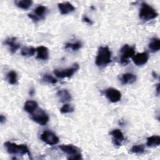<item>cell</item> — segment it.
I'll list each match as a JSON object with an SVG mask.
<instances>
[{"instance_id":"1","label":"cell","mask_w":160,"mask_h":160,"mask_svg":"<svg viewBox=\"0 0 160 160\" xmlns=\"http://www.w3.org/2000/svg\"><path fill=\"white\" fill-rule=\"evenodd\" d=\"M111 62V52L108 46H101L96 58L95 63L98 67H104Z\"/></svg>"},{"instance_id":"2","label":"cell","mask_w":160,"mask_h":160,"mask_svg":"<svg viewBox=\"0 0 160 160\" xmlns=\"http://www.w3.org/2000/svg\"><path fill=\"white\" fill-rule=\"evenodd\" d=\"M4 147L9 154L14 155H24L28 154L31 156V153L26 145L25 144H17L9 141L4 143Z\"/></svg>"},{"instance_id":"3","label":"cell","mask_w":160,"mask_h":160,"mask_svg":"<svg viewBox=\"0 0 160 160\" xmlns=\"http://www.w3.org/2000/svg\"><path fill=\"white\" fill-rule=\"evenodd\" d=\"M139 18L144 21H148L158 17V13L151 6L145 2L141 3L139 11Z\"/></svg>"},{"instance_id":"4","label":"cell","mask_w":160,"mask_h":160,"mask_svg":"<svg viewBox=\"0 0 160 160\" xmlns=\"http://www.w3.org/2000/svg\"><path fill=\"white\" fill-rule=\"evenodd\" d=\"M59 148L64 153L68 154L69 157L68 159H81L82 154L79 148L72 144H62L59 146Z\"/></svg>"},{"instance_id":"5","label":"cell","mask_w":160,"mask_h":160,"mask_svg":"<svg viewBox=\"0 0 160 160\" xmlns=\"http://www.w3.org/2000/svg\"><path fill=\"white\" fill-rule=\"evenodd\" d=\"M121 57L120 62L122 64L126 65L129 62V59L132 58L135 53V46H130L128 44H124L120 49Z\"/></svg>"},{"instance_id":"6","label":"cell","mask_w":160,"mask_h":160,"mask_svg":"<svg viewBox=\"0 0 160 160\" xmlns=\"http://www.w3.org/2000/svg\"><path fill=\"white\" fill-rule=\"evenodd\" d=\"M79 69L78 63H74L71 68L63 69H54V74L59 78H65L71 77L74 72Z\"/></svg>"},{"instance_id":"7","label":"cell","mask_w":160,"mask_h":160,"mask_svg":"<svg viewBox=\"0 0 160 160\" xmlns=\"http://www.w3.org/2000/svg\"><path fill=\"white\" fill-rule=\"evenodd\" d=\"M41 140L48 145H55L59 142L58 137L52 131H44L41 134Z\"/></svg>"},{"instance_id":"8","label":"cell","mask_w":160,"mask_h":160,"mask_svg":"<svg viewBox=\"0 0 160 160\" xmlns=\"http://www.w3.org/2000/svg\"><path fill=\"white\" fill-rule=\"evenodd\" d=\"M31 118L41 126L46 125L49 121L48 115L42 109H39L37 112L32 114Z\"/></svg>"},{"instance_id":"9","label":"cell","mask_w":160,"mask_h":160,"mask_svg":"<svg viewBox=\"0 0 160 160\" xmlns=\"http://www.w3.org/2000/svg\"><path fill=\"white\" fill-rule=\"evenodd\" d=\"M106 98L112 102H117L121 100V93L117 89L109 88L104 91Z\"/></svg>"},{"instance_id":"10","label":"cell","mask_w":160,"mask_h":160,"mask_svg":"<svg viewBox=\"0 0 160 160\" xmlns=\"http://www.w3.org/2000/svg\"><path fill=\"white\" fill-rule=\"evenodd\" d=\"M133 62L137 66H142L145 64L149 59V55L147 52H143L134 54L132 58Z\"/></svg>"},{"instance_id":"11","label":"cell","mask_w":160,"mask_h":160,"mask_svg":"<svg viewBox=\"0 0 160 160\" xmlns=\"http://www.w3.org/2000/svg\"><path fill=\"white\" fill-rule=\"evenodd\" d=\"M110 134L112 137L113 144L115 146H120L121 145V142L124 140V137L121 131L118 129H113Z\"/></svg>"},{"instance_id":"12","label":"cell","mask_w":160,"mask_h":160,"mask_svg":"<svg viewBox=\"0 0 160 160\" xmlns=\"http://www.w3.org/2000/svg\"><path fill=\"white\" fill-rule=\"evenodd\" d=\"M4 43L9 48V49L12 54L15 53L20 48V44L17 42V39L15 37L7 38L4 41Z\"/></svg>"},{"instance_id":"13","label":"cell","mask_w":160,"mask_h":160,"mask_svg":"<svg viewBox=\"0 0 160 160\" xmlns=\"http://www.w3.org/2000/svg\"><path fill=\"white\" fill-rule=\"evenodd\" d=\"M58 8L62 14H67L75 10L73 5L69 2H64L58 4Z\"/></svg>"},{"instance_id":"14","label":"cell","mask_w":160,"mask_h":160,"mask_svg":"<svg viewBox=\"0 0 160 160\" xmlns=\"http://www.w3.org/2000/svg\"><path fill=\"white\" fill-rule=\"evenodd\" d=\"M37 56L36 58L39 59L46 60L49 58V51L48 49L43 46H41L38 47L36 49Z\"/></svg>"},{"instance_id":"15","label":"cell","mask_w":160,"mask_h":160,"mask_svg":"<svg viewBox=\"0 0 160 160\" xmlns=\"http://www.w3.org/2000/svg\"><path fill=\"white\" fill-rule=\"evenodd\" d=\"M57 96L62 102H66L71 99V95L66 89L59 90L57 92Z\"/></svg>"},{"instance_id":"16","label":"cell","mask_w":160,"mask_h":160,"mask_svg":"<svg viewBox=\"0 0 160 160\" xmlns=\"http://www.w3.org/2000/svg\"><path fill=\"white\" fill-rule=\"evenodd\" d=\"M120 80L122 84H131L136 81V76L132 73H125L121 76Z\"/></svg>"},{"instance_id":"17","label":"cell","mask_w":160,"mask_h":160,"mask_svg":"<svg viewBox=\"0 0 160 160\" xmlns=\"http://www.w3.org/2000/svg\"><path fill=\"white\" fill-rule=\"evenodd\" d=\"M38 103L34 101H28L25 102L24 106V110L29 113H33L38 108Z\"/></svg>"},{"instance_id":"18","label":"cell","mask_w":160,"mask_h":160,"mask_svg":"<svg viewBox=\"0 0 160 160\" xmlns=\"http://www.w3.org/2000/svg\"><path fill=\"white\" fill-rule=\"evenodd\" d=\"M149 48L151 52H155L159 50L160 49V40L159 38H153L151 39L149 44Z\"/></svg>"},{"instance_id":"19","label":"cell","mask_w":160,"mask_h":160,"mask_svg":"<svg viewBox=\"0 0 160 160\" xmlns=\"http://www.w3.org/2000/svg\"><path fill=\"white\" fill-rule=\"evenodd\" d=\"M160 144V137L158 135H154L147 138L146 145L148 147L158 146Z\"/></svg>"},{"instance_id":"20","label":"cell","mask_w":160,"mask_h":160,"mask_svg":"<svg viewBox=\"0 0 160 160\" xmlns=\"http://www.w3.org/2000/svg\"><path fill=\"white\" fill-rule=\"evenodd\" d=\"M14 2L16 6L25 10L29 9L32 4V1L31 0H18L15 1Z\"/></svg>"},{"instance_id":"21","label":"cell","mask_w":160,"mask_h":160,"mask_svg":"<svg viewBox=\"0 0 160 160\" xmlns=\"http://www.w3.org/2000/svg\"><path fill=\"white\" fill-rule=\"evenodd\" d=\"M47 11V8L44 6H38L35 9H34V14H35L38 18L40 19H44V16L46 13Z\"/></svg>"},{"instance_id":"22","label":"cell","mask_w":160,"mask_h":160,"mask_svg":"<svg viewBox=\"0 0 160 160\" xmlns=\"http://www.w3.org/2000/svg\"><path fill=\"white\" fill-rule=\"evenodd\" d=\"M6 79L11 84H16L18 82L17 73L14 71H11L6 74Z\"/></svg>"},{"instance_id":"23","label":"cell","mask_w":160,"mask_h":160,"mask_svg":"<svg viewBox=\"0 0 160 160\" xmlns=\"http://www.w3.org/2000/svg\"><path fill=\"white\" fill-rule=\"evenodd\" d=\"M36 51V49L32 47H24L21 49V53L23 56H32Z\"/></svg>"},{"instance_id":"24","label":"cell","mask_w":160,"mask_h":160,"mask_svg":"<svg viewBox=\"0 0 160 160\" xmlns=\"http://www.w3.org/2000/svg\"><path fill=\"white\" fill-rule=\"evenodd\" d=\"M81 46H82L81 42L79 41H78V42H73V43H71V42L66 43L65 44L64 48L66 49H72V51H77L79 49H80L81 48Z\"/></svg>"},{"instance_id":"25","label":"cell","mask_w":160,"mask_h":160,"mask_svg":"<svg viewBox=\"0 0 160 160\" xmlns=\"http://www.w3.org/2000/svg\"><path fill=\"white\" fill-rule=\"evenodd\" d=\"M144 151V146L142 144L134 145L131 149V152L134 154H142Z\"/></svg>"},{"instance_id":"26","label":"cell","mask_w":160,"mask_h":160,"mask_svg":"<svg viewBox=\"0 0 160 160\" xmlns=\"http://www.w3.org/2000/svg\"><path fill=\"white\" fill-rule=\"evenodd\" d=\"M60 111L61 113H70L74 111V108L69 104H64L61 108L60 109Z\"/></svg>"},{"instance_id":"27","label":"cell","mask_w":160,"mask_h":160,"mask_svg":"<svg viewBox=\"0 0 160 160\" xmlns=\"http://www.w3.org/2000/svg\"><path fill=\"white\" fill-rule=\"evenodd\" d=\"M42 81L50 83V84H56L58 81L57 79H55L53 76H52L50 74H46L43 76Z\"/></svg>"},{"instance_id":"28","label":"cell","mask_w":160,"mask_h":160,"mask_svg":"<svg viewBox=\"0 0 160 160\" xmlns=\"http://www.w3.org/2000/svg\"><path fill=\"white\" fill-rule=\"evenodd\" d=\"M28 16H29L31 19H32L34 22H37V21H38L39 20V18H38L35 14H32V13L29 14H28Z\"/></svg>"},{"instance_id":"29","label":"cell","mask_w":160,"mask_h":160,"mask_svg":"<svg viewBox=\"0 0 160 160\" xmlns=\"http://www.w3.org/2000/svg\"><path fill=\"white\" fill-rule=\"evenodd\" d=\"M82 21H84V22H86L89 24H92V21L87 16H84L82 18Z\"/></svg>"},{"instance_id":"30","label":"cell","mask_w":160,"mask_h":160,"mask_svg":"<svg viewBox=\"0 0 160 160\" xmlns=\"http://www.w3.org/2000/svg\"><path fill=\"white\" fill-rule=\"evenodd\" d=\"M6 121V118L5 116H4L2 114H1L0 116V122L1 124H3L4 122H5Z\"/></svg>"},{"instance_id":"31","label":"cell","mask_w":160,"mask_h":160,"mask_svg":"<svg viewBox=\"0 0 160 160\" xmlns=\"http://www.w3.org/2000/svg\"><path fill=\"white\" fill-rule=\"evenodd\" d=\"M156 92H157V94H159V83L157 84V86H156Z\"/></svg>"},{"instance_id":"32","label":"cell","mask_w":160,"mask_h":160,"mask_svg":"<svg viewBox=\"0 0 160 160\" xmlns=\"http://www.w3.org/2000/svg\"><path fill=\"white\" fill-rule=\"evenodd\" d=\"M34 91L33 90V89H31L30 90V91H29V94H30V95H33L34 94Z\"/></svg>"},{"instance_id":"33","label":"cell","mask_w":160,"mask_h":160,"mask_svg":"<svg viewBox=\"0 0 160 160\" xmlns=\"http://www.w3.org/2000/svg\"><path fill=\"white\" fill-rule=\"evenodd\" d=\"M152 76L155 78H157V77H158V75L156 74V73L155 72H152Z\"/></svg>"}]
</instances>
